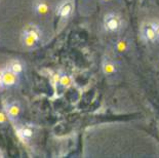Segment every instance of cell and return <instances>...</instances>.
<instances>
[{"label":"cell","mask_w":159,"mask_h":158,"mask_svg":"<svg viewBox=\"0 0 159 158\" xmlns=\"http://www.w3.org/2000/svg\"><path fill=\"white\" fill-rule=\"evenodd\" d=\"M155 26H156V31H157V34L159 37V23H155Z\"/></svg>","instance_id":"5bb4252c"},{"label":"cell","mask_w":159,"mask_h":158,"mask_svg":"<svg viewBox=\"0 0 159 158\" xmlns=\"http://www.w3.org/2000/svg\"><path fill=\"white\" fill-rule=\"evenodd\" d=\"M143 34L148 41H151V42L156 41L159 37L156 31L155 23H146V24L143 26Z\"/></svg>","instance_id":"277c9868"},{"label":"cell","mask_w":159,"mask_h":158,"mask_svg":"<svg viewBox=\"0 0 159 158\" xmlns=\"http://www.w3.org/2000/svg\"><path fill=\"white\" fill-rule=\"evenodd\" d=\"M104 70L106 71L107 73H112L114 71V65L112 63H107L105 64L104 66Z\"/></svg>","instance_id":"4fadbf2b"},{"label":"cell","mask_w":159,"mask_h":158,"mask_svg":"<svg viewBox=\"0 0 159 158\" xmlns=\"http://www.w3.org/2000/svg\"><path fill=\"white\" fill-rule=\"evenodd\" d=\"M121 26V20L119 16L115 13H109L104 19V27L109 32H116Z\"/></svg>","instance_id":"7a4b0ae2"},{"label":"cell","mask_w":159,"mask_h":158,"mask_svg":"<svg viewBox=\"0 0 159 158\" xmlns=\"http://www.w3.org/2000/svg\"><path fill=\"white\" fill-rule=\"evenodd\" d=\"M103 1H109V0H103Z\"/></svg>","instance_id":"e0dca14e"},{"label":"cell","mask_w":159,"mask_h":158,"mask_svg":"<svg viewBox=\"0 0 159 158\" xmlns=\"http://www.w3.org/2000/svg\"><path fill=\"white\" fill-rule=\"evenodd\" d=\"M59 82H60V84L62 85V86H67V85H69L70 79H69V77H68V76L64 75V76H62V77L60 78Z\"/></svg>","instance_id":"7c38bea8"},{"label":"cell","mask_w":159,"mask_h":158,"mask_svg":"<svg viewBox=\"0 0 159 158\" xmlns=\"http://www.w3.org/2000/svg\"><path fill=\"white\" fill-rule=\"evenodd\" d=\"M74 8V3L72 0H64L57 6V13L61 19H68L71 16Z\"/></svg>","instance_id":"3957f363"},{"label":"cell","mask_w":159,"mask_h":158,"mask_svg":"<svg viewBox=\"0 0 159 158\" xmlns=\"http://www.w3.org/2000/svg\"><path fill=\"white\" fill-rule=\"evenodd\" d=\"M2 87V85H1V70H0V88Z\"/></svg>","instance_id":"9a60e30c"},{"label":"cell","mask_w":159,"mask_h":158,"mask_svg":"<svg viewBox=\"0 0 159 158\" xmlns=\"http://www.w3.org/2000/svg\"><path fill=\"white\" fill-rule=\"evenodd\" d=\"M8 120H11V119H9L6 110H0V125L7 123Z\"/></svg>","instance_id":"8fae6325"},{"label":"cell","mask_w":159,"mask_h":158,"mask_svg":"<svg viewBox=\"0 0 159 158\" xmlns=\"http://www.w3.org/2000/svg\"><path fill=\"white\" fill-rule=\"evenodd\" d=\"M6 68H8L11 71L18 74V75H21V74L24 72V70H25V65H24V63L21 61V60L15 59V60H11V61L8 63V65Z\"/></svg>","instance_id":"ba28073f"},{"label":"cell","mask_w":159,"mask_h":158,"mask_svg":"<svg viewBox=\"0 0 159 158\" xmlns=\"http://www.w3.org/2000/svg\"><path fill=\"white\" fill-rule=\"evenodd\" d=\"M22 33L33 37V38H34L36 41H38V42L42 38V32H41V30H40L39 27L37 26V25H35V24H27L23 28Z\"/></svg>","instance_id":"8992f818"},{"label":"cell","mask_w":159,"mask_h":158,"mask_svg":"<svg viewBox=\"0 0 159 158\" xmlns=\"http://www.w3.org/2000/svg\"><path fill=\"white\" fill-rule=\"evenodd\" d=\"M21 43L24 47L26 48H32L38 43V41L33 38V37L27 35V34H24V33H21Z\"/></svg>","instance_id":"30bf717a"},{"label":"cell","mask_w":159,"mask_h":158,"mask_svg":"<svg viewBox=\"0 0 159 158\" xmlns=\"http://www.w3.org/2000/svg\"><path fill=\"white\" fill-rule=\"evenodd\" d=\"M18 74L13 73L8 68L1 70V85L2 87H12L19 82Z\"/></svg>","instance_id":"6da1fadb"},{"label":"cell","mask_w":159,"mask_h":158,"mask_svg":"<svg viewBox=\"0 0 159 158\" xmlns=\"http://www.w3.org/2000/svg\"><path fill=\"white\" fill-rule=\"evenodd\" d=\"M19 133L23 140L30 141L34 136V129L31 125H23L19 129Z\"/></svg>","instance_id":"9c48e42d"},{"label":"cell","mask_w":159,"mask_h":158,"mask_svg":"<svg viewBox=\"0 0 159 158\" xmlns=\"http://www.w3.org/2000/svg\"><path fill=\"white\" fill-rule=\"evenodd\" d=\"M3 157H4V154H3L1 151H0V158H3Z\"/></svg>","instance_id":"2e32d148"},{"label":"cell","mask_w":159,"mask_h":158,"mask_svg":"<svg viewBox=\"0 0 159 158\" xmlns=\"http://www.w3.org/2000/svg\"><path fill=\"white\" fill-rule=\"evenodd\" d=\"M6 112H7V115L11 120H16V118H19L20 115L22 113V106L20 102L18 101H13V102L9 103L7 106H6Z\"/></svg>","instance_id":"5b68a950"},{"label":"cell","mask_w":159,"mask_h":158,"mask_svg":"<svg viewBox=\"0 0 159 158\" xmlns=\"http://www.w3.org/2000/svg\"><path fill=\"white\" fill-rule=\"evenodd\" d=\"M50 9L49 3L46 0H35L33 2V11L39 16H44L48 13Z\"/></svg>","instance_id":"52a82bcc"}]
</instances>
